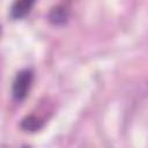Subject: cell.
Here are the masks:
<instances>
[{"mask_svg": "<svg viewBox=\"0 0 148 148\" xmlns=\"http://www.w3.org/2000/svg\"><path fill=\"white\" fill-rule=\"evenodd\" d=\"M49 17H50V21H51L53 24H57V25L64 24V23L67 21L68 12H67L66 8L58 6V7H56V8H53V9L51 10Z\"/></svg>", "mask_w": 148, "mask_h": 148, "instance_id": "obj_3", "label": "cell"}, {"mask_svg": "<svg viewBox=\"0 0 148 148\" xmlns=\"http://www.w3.org/2000/svg\"><path fill=\"white\" fill-rule=\"evenodd\" d=\"M43 124H44V123H43V120H42L40 118L30 114V116L25 117V118L22 120L21 127H22L23 130H25V131H31V132H34V131H38L39 128H42V127H43Z\"/></svg>", "mask_w": 148, "mask_h": 148, "instance_id": "obj_4", "label": "cell"}, {"mask_svg": "<svg viewBox=\"0 0 148 148\" xmlns=\"http://www.w3.org/2000/svg\"><path fill=\"white\" fill-rule=\"evenodd\" d=\"M32 6H34L32 1H28V0L16 1L12 6V16L14 18H22L27 14H29V12L31 10Z\"/></svg>", "mask_w": 148, "mask_h": 148, "instance_id": "obj_2", "label": "cell"}, {"mask_svg": "<svg viewBox=\"0 0 148 148\" xmlns=\"http://www.w3.org/2000/svg\"><path fill=\"white\" fill-rule=\"evenodd\" d=\"M34 80V73L30 69H23L17 73L13 82V95L17 101H22L29 94L31 83Z\"/></svg>", "mask_w": 148, "mask_h": 148, "instance_id": "obj_1", "label": "cell"}, {"mask_svg": "<svg viewBox=\"0 0 148 148\" xmlns=\"http://www.w3.org/2000/svg\"><path fill=\"white\" fill-rule=\"evenodd\" d=\"M22 148H29V147H22Z\"/></svg>", "mask_w": 148, "mask_h": 148, "instance_id": "obj_5", "label": "cell"}]
</instances>
